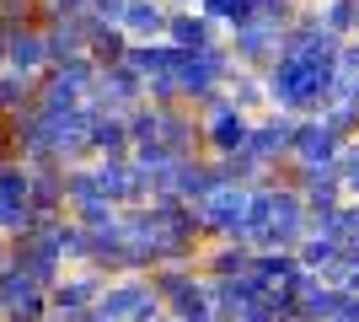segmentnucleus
Here are the masks:
<instances>
[{"instance_id": "f257e3e1", "label": "nucleus", "mask_w": 359, "mask_h": 322, "mask_svg": "<svg viewBox=\"0 0 359 322\" xmlns=\"http://www.w3.org/2000/svg\"><path fill=\"white\" fill-rule=\"evenodd\" d=\"M0 38H6V65H16L22 76H27V70H38V65L48 60L43 32H32V27H0Z\"/></svg>"}, {"instance_id": "f03ea898", "label": "nucleus", "mask_w": 359, "mask_h": 322, "mask_svg": "<svg viewBox=\"0 0 359 322\" xmlns=\"http://www.w3.org/2000/svg\"><path fill=\"white\" fill-rule=\"evenodd\" d=\"M0 65H6V38H0Z\"/></svg>"}]
</instances>
